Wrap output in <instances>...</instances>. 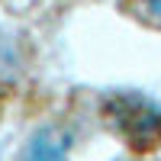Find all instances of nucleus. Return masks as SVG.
Returning a JSON list of instances; mask_svg holds the SVG:
<instances>
[{
    "label": "nucleus",
    "mask_w": 161,
    "mask_h": 161,
    "mask_svg": "<svg viewBox=\"0 0 161 161\" xmlns=\"http://www.w3.org/2000/svg\"><path fill=\"white\" fill-rule=\"evenodd\" d=\"M103 123L136 152L161 148V103L139 90H116L103 100Z\"/></svg>",
    "instance_id": "nucleus-1"
},
{
    "label": "nucleus",
    "mask_w": 161,
    "mask_h": 161,
    "mask_svg": "<svg viewBox=\"0 0 161 161\" xmlns=\"http://www.w3.org/2000/svg\"><path fill=\"white\" fill-rule=\"evenodd\" d=\"M23 161H68V136L52 126L36 132L23 152Z\"/></svg>",
    "instance_id": "nucleus-2"
},
{
    "label": "nucleus",
    "mask_w": 161,
    "mask_h": 161,
    "mask_svg": "<svg viewBox=\"0 0 161 161\" xmlns=\"http://www.w3.org/2000/svg\"><path fill=\"white\" fill-rule=\"evenodd\" d=\"M139 7L145 13H152V16H161V0H139Z\"/></svg>",
    "instance_id": "nucleus-3"
}]
</instances>
